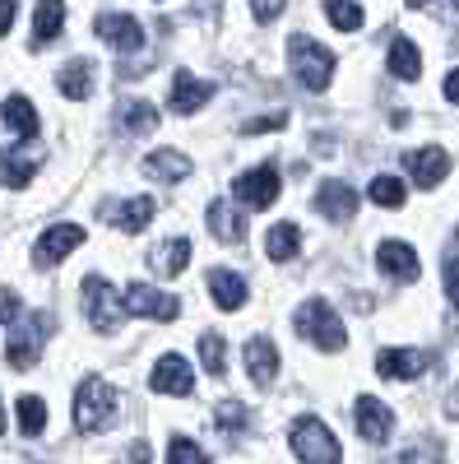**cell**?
Wrapping results in <instances>:
<instances>
[{
	"instance_id": "cell-1",
	"label": "cell",
	"mask_w": 459,
	"mask_h": 464,
	"mask_svg": "<svg viewBox=\"0 0 459 464\" xmlns=\"http://www.w3.org/2000/svg\"><path fill=\"white\" fill-rule=\"evenodd\" d=\"M117 391L102 381V376H84L80 391H74V428H80L84 437L93 432H107L111 422H117Z\"/></svg>"
},
{
	"instance_id": "cell-2",
	"label": "cell",
	"mask_w": 459,
	"mask_h": 464,
	"mask_svg": "<svg viewBox=\"0 0 459 464\" xmlns=\"http://www.w3.org/2000/svg\"><path fill=\"white\" fill-rule=\"evenodd\" d=\"M288 70H292V80H297L306 93H320V89H330V80H334V52L320 47L316 37L297 33L292 43H288Z\"/></svg>"
},
{
	"instance_id": "cell-3",
	"label": "cell",
	"mask_w": 459,
	"mask_h": 464,
	"mask_svg": "<svg viewBox=\"0 0 459 464\" xmlns=\"http://www.w3.org/2000/svg\"><path fill=\"white\" fill-rule=\"evenodd\" d=\"M292 330H297L301 339H311L316 348H325V353H339V348L349 343V330H343V321L334 316V306H330L325 297L301 302L297 316H292Z\"/></svg>"
},
{
	"instance_id": "cell-4",
	"label": "cell",
	"mask_w": 459,
	"mask_h": 464,
	"mask_svg": "<svg viewBox=\"0 0 459 464\" xmlns=\"http://www.w3.org/2000/svg\"><path fill=\"white\" fill-rule=\"evenodd\" d=\"M288 446L301 464H339V441L316 413H301L288 428Z\"/></svg>"
},
{
	"instance_id": "cell-5",
	"label": "cell",
	"mask_w": 459,
	"mask_h": 464,
	"mask_svg": "<svg viewBox=\"0 0 459 464\" xmlns=\"http://www.w3.org/2000/svg\"><path fill=\"white\" fill-rule=\"evenodd\" d=\"M52 330H56V316H52V312H37V316L19 321L14 334H10V343H5V362H10L14 372L37 367V358H43V343H47Z\"/></svg>"
},
{
	"instance_id": "cell-6",
	"label": "cell",
	"mask_w": 459,
	"mask_h": 464,
	"mask_svg": "<svg viewBox=\"0 0 459 464\" xmlns=\"http://www.w3.org/2000/svg\"><path fill=\"white\" fill-rule=\"evenodd\" d=\"M84 312H89V325L98 334H111V330H121V321H126V297L111 288L102 275H89L84 279Z\"/></svg>"
},
{
	"instance_id": "cell-7",
	"label": "cell",
	"mask_w": 459,
	"mask_h": 464,
	"mask_svg": "<svg viewBox=\"0 0 459 464\" xmlns=\"http://www.w3.org/2000/svg\"><path fill=\"white\" fill-rule=\"evenodd\" d=\"M279 190H283L279 168H274V163H264V168H251V172H242V177H237L233 196H237L246 209H270V205L279 200Z\"/></svg>"
},
{
	"instance_id": "cell-8",
	"label": "cell",
	"mask_w": 459,
	"mask_h": 464,
	"mask_svg": "<svg viewBox=\"0 0 459 464\" xmlns=\"http://www.w3.org/2000/svg\"><path fill=\"white\" fill-rule=\"evenodd\" d=\"M121 297H126V316H148V321H177L181 316V302L153 284H130Z\"/></svg>"
},
{
	"instance_id": "cell-9",
	"label": "cell",
	"mask_w": 459,
	"mask_h": 464,
	"mask_svg": "<svg viewBox=\"0 0 459 464\" xmlns=\"http://www.w3.org/2000/svg\"><path fill=\"white\" fill-rule=\"evenodd\" d=\"M93 28H98V37L107 47H117L121 56H135L139 47H144V28H139V19L135 14H117V10H107V14H98L93 19Z\"/></svg>"
},
{
	"instance_id": "cell-10",
	"label": "cell",
	"mask_w": 459,
	"mask_h": 464,
	"mask_svg": "<svg viewBox=\"0 0 459 464\" xmlns=\"http://www.w3.org/2000/svg\"><path fill=\"white\" fill-rule=\"evenodd\" d=\"M353 428L362 432V441H371V446H386L390 441V432H395V413L380 404L376 395H358V404H353Z\"/></svg>"
},
{
	"instance_id": "cell-11",
	"label": "cell",
	"mask_w": 459,
	"mask_h": 464,
	"mask_svg": "<svg viewBox=\"0 0 459 464\" xmlns=\"http://www.w3.org/2000/svg\"><path fill=\"white\" fill-rule=\"evenodd\" d=\"M74 246H84V227H80V223H52V227L43 232V237H37L33 260L47 269V265H61Z\"/></svg>"
},
{
	"instance_id": "cell-12",
	"label": "cell",
	"mask_w": 459,
	"mask_h": 464,
	"mask_svg": "<svg viewBox=\"0 0 459 464\" xmlns=\"http://www.w3.org/2000/svg\"><path fill=\"white\" fill-rule=\"evenodd\" d=\"M427 367H432V358L423 353V348H380L376 353V372L386 381H413V376H423Z\"/></svg>"
},
{
	"instance_id": "cell-13",
	"label": "cell",
	"mask_w": 459,
	"mask_h": 464,
	"mask_svg": "<svg viewBox=\"0 0 459 464\" xmlns=\"http://www.w3.org/2000/svg\"><path fill=\"white\" fill-rule=\"evenodd\" d=\"M148 385H153L158 395H190V391H196V372H190V362H186L181 353H167V358H158Z\"/></svg>"
},
{
	"instance_id": "cell-14",
	"label": "cell",
	"mask_w": 459,
	"mask_h": 464,
	"mask_svg": "<svg viewBox=\"0 0 459 464\" xmlns=\"http://www.w3.org/2000/svg\"><path fill=\"white\" fill-rule=\"evenodd\" d=\"M408 172H413V181L423 186V190H432V186H441L445 177H450V153L445 149H436V144H427V149H408Z\"/></svg>"
},
{
	"instance_id": "cell-15",
	"label": "cell",
	"mask_w": 459,
	"mask_h": 464,
	"mask_svg": "<svg viewBox=\"0 0 459 464\" xmlns=\"http://www.w3.org/2000/svg\"><path fill=\"white\" fill-rule=\"evenodd\" d=\"M376 260H380V275L395 279V284H413L417 275H423V265H417V251H413L408 242H380Z\"/></svg>"
},
{
	"instance_id": "cell-16",
	"label": "cell",
	"mask_w": 459,
	"mask_h": 464,
	"mask_svg": "<svg viewBox=\"0 0 459 464\" xmlns=\"http://www.w3.org/2000/svg\"><path fill=\"white\" fill-rule=\"evenodd\" d=\"M37 168H43V144L24 140V144H10V149H5V163H0V177H5V186H28Z\"/></svg>"
},
{
	"instance_id": "cell-17",
	"label": "cell",
	"mask_w": 459,
	"mask_h": 464,
	"mask_svg": "<svg viewBox=\"0 0 459 464\" xmlns=\"http://www.w3.org/2000/svg\"><path fill=\"white\" fill-rule=\"evenodd\" d=\"M316 209H320L330 223H349V218L358 214V190H353L349 181H320Z\"/></svg>"
},
{
	"instance_id": "cell-18",
	"label": "cell",
	"mask_w": 459,
	"mask_h": 464,
	"mask_svg": "<svg viewBox=\"0 0 459 464\" xmlns=\"http://www.w3.org/2000/svg\"><path fill=\"white\" fill-rule=\"evenodd\" d=\"M209 84L205 80H196L190 70H177L172 74V89H167V107L177 111V116H190V111H200L205 102H209Z\"/></svg>"
},
{
	"instance_id": "cell-19",
	"label": "cell",
	"mask_w": 459,
	"mask_h": 464,
	"mask_svg": "<svg viewBox=\"0 0 459 464\" xmlns=\"http://www.w3.org/2000/svg\"><path fill=\"white\" fill-rule=\"evenodd\" d=\"M246 372H251L255 385H270V381H274V372H279V348H274L270 334H255V339L246 343Z\"/></svg>"
},
{
	"instance_id": "cell-20",
	"label": "cell",
	"mask_w": 459,
	"mask_h": 464,
	"mask_svg": "<svg viewBox=\"0 0 459 464\" xmlns=\"http://www.w3.org/2000/svg\"><path fill=\"white\" fill-rule=\"evenodd\" d=\"M209 232H214L218 242L237 246V242H246V218L237 214V205H227V200H214V205H209Z\"/></svg>"
},
{
	"instance_id": "cell-21",
	"label": "cell",
	"mask_w": 459,
	"mask_h": 464,
	"mask_svg": "<svg viewBox=\"0 0 459 464\" xmlns=\"http://www.w3.org/2000/svg\"><path fill=\"white\" fill-rule=\"evenodd\" d=\"M56 89H61L70 102H84V98L93 93V61L74 56L70 65H61V74H56Z\"/></svg>"
},
{
	"instance_id": "cell-22",
	"label": "cell",
	"mask_w": 459,
	"mask_h": 464,
	"mask_svg": "<svg viewBox=\"0 0 459 464\" xmlns=\"http://www.w3.org/2000/svg\"><path fill=\"white\" fill-rule=\"evenodd\" d=\"M390 74L404 84H413L417 74H423V52H417V43L404 33H395V43H390Z\"/></svg>"
},
{
	"instance_id": "cell-23",
	"label": "cell",
	"mask_w": 459,
	"mask_h": 464,
	"mask_svg": "<svg viewBox=\"0 0 459 464\" xmlns=\"http://www.w3.org/2000/svg\"><path fill=\"white\" fill-rule=\"evenodd\" d=\"M190 260V242L186 237H172V242H158L148 251V265H153V275H163V279H177L181 269Z\"/></svg>"
},
{
	"instance_id": "cell-24",
	"label": "cell",
	"mask_w": 459,
	"mask_h": 464,
	"mask_svg": "<svg viewBox=\"0 0 459 464\" xmlns=\"http://www.w3.org/2000/svg\"><path fill=\"white\" fill-rule=\"evenodd\" d=\"M144 177H153V181H181V177H190V159L177 153V149H153L144 159Z\"/></svg>"
},
{
	"instance_id": "cell-25",
	"label": "cell",
	"mask_w": 459,
	"mask_h": 464,
	"mask_svg": "<svg viewBox=\"0 0 459 464\" xmlns=\"http://www.w3.org/2000/svg\"><path fill=\"white\" fill-rule=\"evenodd\" d=\"M61 24H65V5H56V0H43V5L33 10V52H43L47 43H56Z\"/></svg>"
},
{
	"instance_id": "cell-26",
	"label": "cell",
	"mask_w": 459,
	"mask_h": 464,
	"mask_svg": "<svg viewBox=\"0 0 459 464\" xmlns=\"http://www.w3.org/2000/svg\"><path fill=\"white\" fill-rule=\"evenodd\" d=\"M209 297L223 306V312H237V306L246 302V279L233 275V269H214L209 275Z\"/></svg>"
},
{
	"instance_id": "cell-27",
	"label": "cell",
	"mask_w": 459,
	"mask_h": 464,
	"mask_svg": "<svg viewBox=\"0 0 459 464\" xmlns=\"http://www.w3.org/2000/svg\"><path fill=\"white\" fill-rule=\"evenodd\" d=\"M0 116H5V126H10L14 135H24V140L37 135V107H33L24 93H10L5 107H0Z\"/></svg>"
},
{
	"instance_id": "cell-28",
	"label": "cell",
	"mask_w": 459,
	"mask_h": 464,
	"mask_svg": "<svg viewBox=\"0 0 459 464\" xmlns=\"http://www.w3.org/2000/svg\"><path fill=\"white\" fill-rule=\"evenodd\" d=\"M264 251H270V260H297V251H301V232H297V223H274L270 227V237H264Z\"/></svg>"
},
{
	"instance_id": "cell-29",
	"label": "cell",
	"mask_w": 459,
	"mask_h": 464,
	"mask_svg": "<svg viewBox=\"0 0 459 464\" xmlns=\"http://www.w3.org/2000/svg\"><path fill=\"white\" fill-rule=\"evenodd\" d=\"M367 196H371V205H380V209H399V205L408 200V190H404V181H399V177L380 172V177L367 186Z\"/></svg>"
},
{
	"instance_id": "cell-30",
	"label": "cell",
	"mask_w": 459,
	"mask_h": 464,
	"mask_svg": "<svg viewBox=\"0 0 459 464\" xmlns=\"http://www.w3.org/2000/svg\"><path fill=\"white\" fill-rule=\"evenodd\" d=\"M200 362H205L209 376H227V343H223L218 330H205L200 334Z\"/></svg>"
},
{
	"instance_id": "cell-31",
	"label": "cell",
	"mask_w": 459,
	"mask_h": 464,
	"mask_svg": "<svg viewBox=\"0 0 459 464\" xmlns=\"http://www.w3.org/2000/svg\"><path fill=\"white\" fill-rule=\"evenodd\" d=\"M111 218H117V227H126V232H144L148 218H153V200H148V196H135V200H126Z\"/></svg>"
},
{
	"instance_id": "cell-32",
	"label": "cell",
	"mask_w": 459,
	"mask_h": 464,
	"mask_svg": "<svg viewBox=\"0 0 459 464\" xmlns=\"http://www.w3.org/2000/svg\"><path fill=\"white\" fill-rule=\"evenodd\" d=\"M121 126L130 135H148V130H158V111H153V102H126L121 107Z\"/></svg>"
},
{
	"instance_id": "cell-33",
	"label": "cell",
	"mask_w": 459,
	"mask_h": 464,
	"mask_svg": "<svg viewBox=\"0 0 459 464\" xmlns=\"http://www.w3.org/2000/svg\"><path fill=\"white\" fill-rule=\"evenodd\" d=\"M14 409H19V432H24V437H37V432L47 428V404L37 400V395H24Z\"/></svg>"
},
{
	"instance_id": "cell-34",
	"label": "cell",
	"mask_w": 459,
	"mask_h": 464,
	"mask_svg": "<svg viewBox=\"0 0 459 464\" xmlns=\"http://www.w3.org/2000/svg\"><path fill=\"white\" fill-rule=\"evenodd\" d=\"M325 19L339 28V33H358L362 28V5H349V0H330V5H325Z\"/></svg>"
},
{
	"instance_id": "cell-35",
	"label": "cell",
	"mask_w": 459,
	"mask_h": 464,
	"mask_svg": "<svg viewBox=\"0 0 459 464\" xmlns=\"http://www.w3.org/2000/svg\"><path fill=\"white\" fill-rule=\"evenodd\" d=\"M214 422H218L223 432H233V437H237V432H246V422H251V413H246V409H242L237 400H223V404L214 409Z\"/></svg>"
},
{
	"instance_id": "cell-36",
	"label": "cell",
	"mask_w": 459,
	"mask_h": 464,
	"mask_svg": "<svg viewBox=\"0 0 459 464\" xmlns=\"http://www.w3.org/2000/svg\"><path fill=\"white\" fill-rule=\"evenodd\" d=\"M167 464H209V455L190 441V437H172V446H167Z\"/></svg>"
},
{
	"instance_id": "cell-37",
	"label": "cell",
	"mask_w": 459,
	"mask_h": 464,
	"mask_svg": "<svg viewBox=\"0 0 459 464\" xmlns=\"http://www.w3.org/2000/svg\"><path fill=\"white\" fill-rule=\"evenodd\" d=\"M288 126V111H270V116H255V121H242V135H270Z\"/></svg>"
},
{
	"instance_id": "cell-38",
	"label": "cell",
	"mask_w": 459,
	"mask_h": 464,
	"mask_svg": "<svg viewBox=\"0 0 459 464\" xmlns=\"http://www.w3.org/2000/svg\"><path fill=\"white\" fill-rule=\"evenodd\" d=\"M445 297L459 312V256H445Z\"/></svg>"
},
{
	"instance_id": "cell-39",
	"label": "cell",
	"mask_w": 459,
	"mask_h": 464,
	"mask_svg": "<svg viewBox=\"0 0 459 464\" xmlns=\"http://www.w3.org/2000/svg\"><path fill=\"white\" fill-rule=\"evenodd\" d=\"M19 312H24V302L10 293V288H0V325H10V321H19Z\"/></svg>"
},
{
	"instance_id": "cell-40",
	"label": "cell",
	"mask_w": 459,
	"mask_h": 464,
	"mask_svg": "<svg viewBox=\"0 0 459 464\" xmlns=\"http://www.w3.org/2000/svg\"><path fill=\"white\" fill-rule=\"evenodd\" d=\"M14 14H19V10H14V0H0V37H5V33H10V24H14Z\"/></svg>"
},
{
	"instance_id": "cell-41",
	"label": "cell",
	"mask_w": 459,
	"mask_h": 464,
	"mask_svg": "<svg viewBox=\"0 0 459 464\" xmlns=\"http://www.w3.org/2000/svg\"><path fill=\"white\" fill-rule=\"evenodd\" d=\"M283 14V5H274V0H264V5H255V19L260 24H270V19H279Z\"/></svg>"
},
{
	"instance_id": "cell-42",
	"label": "cell",
	"mask_w": 459,
	"mask_h": 464,
	"mask_svg": "<svg viewBox=\"0 0 459 464\" xmlns=\"http://www.w3.org/2000/svg\"><path fill=\"white\" fill-rule=\"evenodd\" d=\"M126 459H130V464H148V446H144V441H135V446L126 450Z\"/></svg>"
},
{
	"instance_id": "cell-43",
	"label": "cell",
	"mask_w": 459,
	"mask_h": 464,
	"mask_svg": "<svg viewBox=\"0 0 459 464\" xmlns=\"http://www.w3.org/2000/svg\"><path fill=\"white\" fill-rule=\"evenodd\" d=\"M445 98H450V102H459V70H450V74H445Z\"/></svg>"
},
{
	"instance_id": "cell-44",
	"label": "cell",
	"mask_w": 459,
	"mask_h": 464,
	"mask_svg": "<svg viewBox=\"0 0 459 464\" xmlns=\"http://www.w3.org/2000/svg\"><path fill=\"white\" fill-rule=\"evenodd\" d=\"M445 413H450V418H459V385H454V391L445 395Z\"/></svg>"
},
{
	"instance_id": "cell-45",
	"label": "cell",
	"mask_w": 459,
	"mask_h": 464,
	"mask_svg": "<svg viewBox=\"0 0 459 464\" xmlns=\"http://www.w3.org/2000/svg\"><path fill=\"white\" fill-rule=\"evenodd\" d=\"M0 432H5V413H0Z\"/></svg>"
}]
</instances>
